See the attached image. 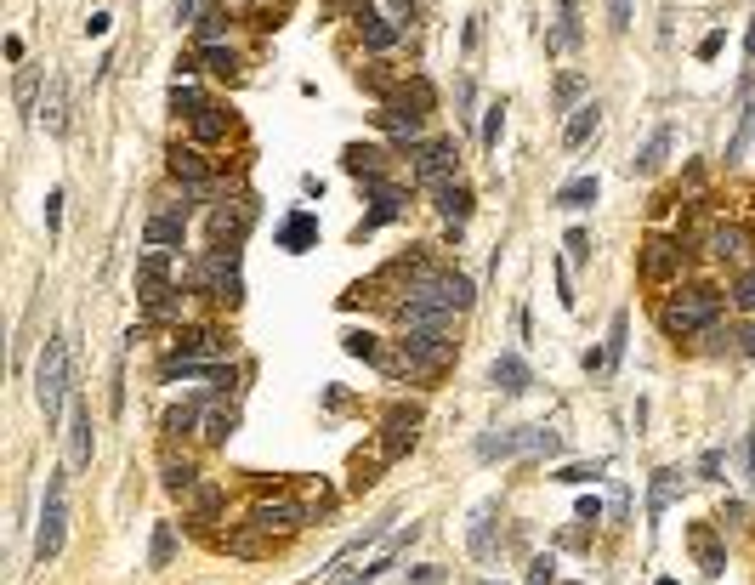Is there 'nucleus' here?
<instances>
[{"instance_id": "obj_1", "label": "nucleus", "mask_w": 755, "mask_h": 585, "mask_svg": "<svg viewBox=\"0 0 755 585\" xmlns=\"http://www.w3.org/2000/svg\"><path fill=\"white\" fill-rule=\"evenodd\" d=\"M460 307H472V279L466 273H426L404 290L398 319H404V330H421V324H449Z\"/></svg>"}, {"instance_id": "obj_2", "label": "nucleus", "mask_w": 755, "mask_h": 585, "mask_svg": "<svg viewBox=\"0 0 755 585\" xmlns=\"http://www.w3.org/2000/svg\"><path fill=\"white\" fill-rule=\"evenodd\" d=\"M460 341L443 330V324H421V330H404V358H387L381 370L392 375H443L455 364Z\"/></svg>"}, {"instance_id": "obj_3", "label": "nucleus", "mask_w": 755, "mask_h": 585, "mask_svg": "<svg viewBox=\"0 0 755 585\" xmlns=\"http://www.w3.org/2000/svg\"><path fill=\"white\" fill-rule=\"evenodd\" d=\"M716 319H721V296L710 290V284H693V290H682V296H670V302L659 307V324H665L670 336L710 330Z\"/></svg>"}, {"instance_id": "obj_4", "label": "nucleus", "mask_w": 755, "mask_h": 585, "mask_svg": "<svg viewBox=\"0 0 755 585\" xmlns=\"http://www.w3.org/2000/svg\"><path fill=\"white\" fill-rule=\"evenodd\" d=\"M35 398H40V409H46V421L63 415V398H69V336H52L46 347H40Z\"/></svg>"}, {"instance_id": "obj_5", "label": "nucleus", "mask_w": 755, "mask_h": 585, "mask_svg": "<svg viewBox=\"0 0 755 585\" xmlns=\"http://www.w3.org/2000/svg\"><path fill=\"white\" fill-rule=\"evenodd\" d=\"M69 534V495H63V472H46V500H40V529H35V563H57Z\"/></svg>"}, {"instance_id": "obj_6", "label": "nucleus", "mask_w": 755, "mask_h": 585, "mask_svg": "<svg viewBox=\"0 0 755 585\" xmlns=\"http://www.w3.org/2000/svg\"><path fill=\"white\" fill-rule=\"evenodd\" d=\"M199 284L211 290L216 302L239 307L245 302V284H239V245H216L205 262H199Z\"/></svg>"}, {"instance_id": "obj_7", "label": "nucleus", "mask_w": 755, "mask_h": 585, "mask_svg": "<svg viewBox=\"0 0 755 585\" xmlns=\"http://www.w3.org/2000/svg\"><path fill=\"white\" fill-rule=\"evenodd\" d=\"M409 160H415V177H421L426 188H443V182H455L460 148H455V137H438V142H421Z\"/></svg>"}, {"instance_id": "obj_8", "label": "nucleus", "mask_w": 755, "mask_h": 585, "mask_svg": "<svg viewBox=\"0 0 755 585\" xmlns=\"http://www.w3.org/2000/svg\"><path fill=\"white\" fill-rule=\"evenodd\" d=\"M415 426H421V404H392L381 421V461H404L415 449Z\"/></svg>"}, {"instance_id": "obj_9", "label": "nucleus", "mask_w": 755, "mask_h": 585, "mask_svg": "<svg viewBox=\"0 0 755 585\" xmlns=\"http://www.w3.org/2000/svg\"><path fill=\"white\" fill-rule=\"evenodd\" d=\"M250 523L267 529V534H296L301 523H307V506L290 500V495H262L256 500V512H250Z\"/></svg>"}, {"instance_id": "obj_10", "label": "nucleus", "mask_w": 755, "mask_h": 585, "mask_svg": "<svg viewBox=\"0 0 755 585\" xmlns=\"http://www.w3.org/2000/svg\"><path fill=\"white\" fill-rule=\"evenodd\" d=\"M233 341H222L216 330H182L171 347V358H165V370H182V364H205V358H228Z\"/></svg>"}, {"instance_id": "obj_11", "label": "nucleus", "mask_w": 755, "mask_h": 585, "mask_svg": "<svg viewBox=\"0 0 755 585\" xmlns=\"http://www.w3.org/2000/svg\"><path fill=\"white\" fill-rule=\"evenodd\" d=\"M676 273H682V239L653 233L648 245H642V279H648V284H670Z\"/></svg>"}, {"instance_id": "obj_12", "label": "nucleus", "mask_w": 755, "mask_h": 585, "mask_svg": "<svg viewBox=\"0 0 755 585\" xmlns=\"http://www.w3.org/2000/svg\"><path fill=\"white\" fill-rule=\"evenodd\" d=\"M375 125H381L392 142H404V148H421V114H415V108H404V103H381V108H375Z\"/></svg>"}, {"instance_id": "obj_13", "label": "nucleus", "mask_w": 755, "mask_h": 585, "mask_svg": "<svg viewBox=\"0 0 755 585\" xmlns=\"http://www.w3.org/2000/svg\"><path fill=\"white\" fill-rule=\"evenodd\" d=\"M369 194H375V211H369L364 222H358V239H364V233H375V228H387V222H398V216H404V194H398L392 182L369 177Z\"/></svg>"}, {"instance_id": "obj_14", "label": "nucleus", "mask_w": 755, "mask_h": 585, "mask_svg": "<svg viewBox=\"0 0 755 585\" xmlns=\"http://www.w3.org/2000/svg\"><path fill=\"white\" fill-rule=\"evenodd\" d=\"M687 540H693V557H699V574H704V580H721V574H727V551H721L716 529H710V523H693V529H687Z\"/></svg>"}, {"instance_id": "obj_15", "label": "nucleus", "mask_w": 755, "mask_h": 585, "mask_svg": "<svg viewBox=\"0 0 755 585\" xmlns=\"http://www.w3.org/2000/svg\"><path fill=\"white\" fill-rule=\"evenodd\" d=\"M250 205L245 199H233V205H216L211 211V239L216 245H239V239H245V228H250Z\"/></svg>"}, {"instance_id": "obj_16", "label": "nucleus", "mask_w": 755, "mask_h": 585, "mask_svg": "<svg viewBox=\"0 0 755 585\" xmlns=\"http://www.w3.org/2000/svg\"><path fill=\"white\" fill-rule=\"evenodd\" d=\"M40 125H46V131H52V137H63V131H69V86H63V74H52V80H46V97H40Z\"/></svg>"}, {"instance_id": "obj_17", "label": "nucleus", "mask_w": 755, "mask_h": 585, "mask_svg": "<svg viewBox=\"0 0 755 585\" xmlns=\"http://www.w3.org/2000/svg\"><path fill=\"white\" fill-rule=\"evenodd\" d=\"M216 546H222V551H233V557H267V551H273V534H267V529H256V523H239V529L216 534Z\"/></svg>"}, {"instance_id": "obj_18", "label": "nucleus", "mask_w": 755, "mask_h": 585, "mask_svg": "<svg viewBox=\"0 0 755 585\" xmlns=\"http://www.w3.org/2000/svg\"><path fill=\"white\" fill-rule=\"evenodd\" d=\"M580 40H585V29H580V6H574V0H557V23H551L545 46H551V52H574Z\"/></svg>"}, {"instance_id": "obj_19", "label": "nucleus", "mask_w": 755, "mask_h": 585, "mask_svg": "<svg viewBox=\"0 0 755 585\" xmlns=\"http://www.w3.org/2000/svg\"><path fill=\"white\" fill-rule=\"evenodd\" d=\"M91 466V409L74 404L69 409V472H86Z\"/></svg>"}, {"instance_id": "obj_20", "label": "nucleus", "mask_w": 755, "mask_h": 585, "mask_svg": "<svg viewBox=\"0 0 755 585\" xmlns=\"http://www.w3.org/2000/svg\"><path fill=\"white\" fill-rule=\"evenodd\" d=\"M358 29H364V46H369V52H392V46L404 40V23L387 18V12H364V18H358Z\"/></svg>"}, {"instance_id": "obj_21", "label": "nucleus", "mask_w": 755, "mask_h": 585, "mask_svg": "<svg viewBox=\"0 0 755 585\" xmlns=\"http://www.w3.org/2000/svg\"><path fill=\"white\" fill-rule=\"evenodd\" d=\"M489 381H494L500 392H506V398H517V392H528V387H534V375H528V364H523L517 353H500V358H494Z\"/></svg>"}, {"instance_id": "obj_22", "label": "nucleus", "mask_w": 755, "mask_h": 585, "mask_svg": "<svg viewBox=\"0 0 755 585\" xmlns=\"http://www.w3.org/2000/svg\"><path fill=\"white\" fill-rule=\"evenodd\" d=\"M494 512H500V506L483 500V506L472 512V529H466V546H472V557H483V563L494 557Z\"/></svg>"}, {"instance_id": "obj_23", "label": "nucleus", "mask_w": 755, "mask_h": 585, "mask_svg": "<svg viewBox=\"0 0 755 585\" xmlns=\"http://www.w3.org/2000/svg\"><path fill=\"white\" fill-rule=\"evenodd\" d=\"M313 245H318V216H313V211L284 216V228H279V250H313Z\"/></svg>"}, {"instance_id": "obj_24", "label": "nucleus", "mask_w": 755, "mask_h": 585, "mask_svg": "<svg viewBox=\"0 0 755 585\" xmlns=\"http://www.w3.org/2000/svg\"><path fill=\"white\" fill-rule=\"evenodd\" d=\"M171 171L188 182V188H205V182H211V160H205L199 148H182V142L171 148Z\"/></svg>"}, {"instance_id": "obj_25", "label": "nucleus", "mask_w": 755, "mask_h": 585, "mask_svg": "<svg viewBox=\"0 0 755 585\" xmlns=\"http://www.w3.org/2000/svg\"><path fill=\"white\" fill-rule=\"evenodd\" d=\"M665 154H670V125H659L642 148H636V160H631V177H653L659 165H665Z\"/></svg>"}, {"instance_id": "obj_26", "label": "nucleus", "mask_w": 755, "mask_h": 585, "mask_svg": "<svg viewBox=\"0 0 755 585\" xmlns=\"http://www.w3.org/2000/svg\"><path fill=\"white\" fill-rule=\"evenodd\" d=\"M432 194H438V216L443 222H466V216H472V188H466V182H443V188H432Z\"/></svg>"}, {"instance_id": "obj_27", "label": "nucleus", "mask_w": 755, "mask_h": 585, "mask_svg": "<svg viewBox=\"0 0 755 585\" xmlns=\"http://www.w3.org/2000/svg\"><path fill=\"white\" fill-rule=\"evenodd\" d=\"M506 455H523V426H506V432L477 438V461H506Z\"/></svg>"}, {"instance_id": "obj_28", "label": "nucleus", "mask_w": 755, "mask_h": 585, "mask_svg": "<svg viewBox=\"0 0 755 585\" xmlns=\"http://www.w3.org/2000/svg\"><path fill=\"white\" fill-rule=\"evenodd\" d=\"M597 131H602V108L597 103H580V108H574V120H568V131H562V142H568V148H585Z\"/></svg>"}, {"instance_id": "obj_29", "label": "nucleus", "mask_w": 755, "mask_h": 585, "mask_svg": "<svg viewBox=\"0 0 755 585\" xmlns=\"http://www.w3.org/2000/svg\"><path fill=\"white\" fill-rule=\"evenodd\" d=\"M682 495V472L676 466H665V472H653V489H648V517H665L670 500Z\"/></svg>"}, {"instance_id": "obj_30", "label": "nucleus", "mask_w": 755, "mask_h": 585, "mask_svg": "<svg viewBox=\"0 0 755 585\" xmlns=\"http://www.w3.org/2000/svg\"><path fill=\"white\" fill-rule=\"evenodd\" d=\"M188 125H194V142H222V137H228V108L205 103V108L188 114Z\"/></svg>"}, {"instance_id": "obj_31", "label": "nucleus", "mask_w": 755, "mask_h": 585, "mask_svg": "<svg viewBox=\"0 0 755 585\" xmlns=\"http://www.w3.org/2000/svg\"><path fill=\"white\" fill-rule=\"evenodd\" d=\"M387 568H398V551H392V546L381 551L375 563H364V568H341V574H330V585H375Z\"/></svg>"}, {"instance_id": "obj_32", "label": "nucleus", "mask_w": 755, "mask_h": 585, "mask_svg": "<svg viewBox=\"0 0 755 585\" xmlns=\"http://www.w3.org/2000/svg\"><path fill=\"white\" fill-rule=\"evenodd\" d=\"M142 239H148V245H182V239H188V222H182V211L148 216V228H142Z\"/></svg>"}, {"instance_id": "obj_33", "label": "nucleus", "mask_w": 755, "mask_h": 585, "mask_svg": "<svg viewBox=\"0 0 755 585\" xmlns=\"http://www.w3.org/2000/svg\"><path fill=\"white\" fill-rule=\"evenodd\" d=\"M341 160H347V171L352 177H381V171H387V154H381V148H364V142H352V148H341Z\"/></svg>"}, {"instance_id": "obj_34", "label": "nucleus", "mask_w": 755, "mask_h": 585, "mask_svg": "<svg viewBox=\"0 0 755 585\" xmlns=\"http://www.w3.org/2000/svg\"><path fill=\"white\" fill-rule=\"evenodd\" d=\"M165 279H171V256H165V250H142L137 256V290H159Z\"/></svg>"}, {"instance_id": "obj_35", "label": "nucleus", "mask_w": 755, "mask_h": 585, "mask_svg": "<svg viewBox=\"0 0 755 585\" xmlns=\"http://www.w3.org/2000/svg\"><path fill=\"white\" fill-rule=\"evenodd\" d=\"M233 421H239V415H233L228 404H211L205 415H199V438H205V444H228Z\"/></svg>"}, {"instance_id": "obj_36", "label": "nucleus", "mask_w": 755, "mask_h": 585, "mask_svg": "<svg viewBox=\"0 0 755 585\" xmlns=\"http://www.w3.org/2000/svg\"><path fill=\"white\" fill-rule=\"evenodd\" d=\"M188 506H194V523H216V517H222V489H216V483H194V489H188Z\"/></svg>"}, {"instance_id": "obj_37", "label": "nucleus", "mask_w": 755, "mask_h": 585, "mask_svg": "<svg viewBox=\"0 0 755 585\" xmlns=\"http://www.w3.org/2000/svg\"><path fill=\"white\" fill-rule=\"evenodd\" d=\"M557 205L562 211H585V205H597V177H574L557 188Z\"/></svg>"}, {"instance_id": "obj_38", "label": "nucleus", "mask_w": 755, "mask_h": 585, "mask_svg": "<svg viewBox=\"0 0 755 585\" xmlns=\"http://www.w3.org/2000/svg\"><path fill=\"white\" fill-rule=\"evenodd\" d=\"M176 557V523H154V540H148V568H171Z\"/></svg>"}, {"instance_id": "obj_39", "label": "nucleus", "mask_w": 755, "mask_h": 585, "mask_svg": "<svg viewBox=\"0 0 755 585\" xmlns=\"http://www.w3.org/2000/svg\"><path fill=\"white\" fill-rule=\"evenodd\" d=\"M523 455H562V432H551V426H523Z\"/></svg>"}, {"instance_id": "obj_40", "label": "nucleus", "mask_w": 755, "mask_h": 585, "mask_svg": "<svg viewBox=\"0 0 755 585\" xmlns=\"http://www.w3.org/2000/svg\"><path fill=\"white\" fill-rule=\"evenodd\" d=\"M704 245H710V256H721V262H738V256H744V233L738 228H710Z\"/></svg>"}, {"instance_id": "obj_41", "label": "nucleus", "mask_w": 755, "mask_h": 585, "mask_svg": "<svg viewBox=\"0 0 755 585\" xmlns=\"http://www.w3.org/2000/svg\"><path fill=\"white\" fill-rule=\"evenodd\" d=\"M341 347H347L352 358H364V364H387V353H381V341L369 336V330H347V336H341Z\"/></svg>"}, {"instance_id": "obj_42", "label": "nucleus", "mask_w": 755, "mask_h": 585, "mask_svg": "<svg viewBox=\"0 0 755 585\" xmlns=\"http://www.w3.org/2000/svg\"><path fill=\"white\" fill-rule=\"evenodd\" d=\"M364 86L375 91V97H398V91H404V74L387 69V63H375V69H364Z\"/></svg>"}, {"instance_id": "obj_43", "label": "nucleus", "mask_w": 755, "mask_h": 585, "mask_svg": "<svg viewBox=\"0 0 755 585\" xmlns=\"http://www.w3.org/2000/svg\"><path fill=\"white\" fill-rule=\"evenodd\" d=\"M159 426H165V438H182V432H199V409H194V404H171Z\"/></svg>"}, {"instance_id": "obj_44", "label": "nucleus", "mask_w": 755, "mask_h": 585, "mask_svg": "<svg viewBox=\"0 0 755 585\" xmlns=\"http://www.w3.org/2000/svg\"><path fill=\"white\" fill-rule=\"evenodd\" d=\"M398 103L415 108V114H432V103H438V91L426 86V80H404V91H398Z\"/></svg>"}, {"instance_id": "obj_45", "label": "nucleus", "mask_w": 755, "mask_h": 585, "mask_svg": "<svg viewBox=\"0 0 755 585\" xmlns=\"http://www.w3.org/2000/svg\"><path fill=\"white\" fill-rule=\"evenodd\" d=\"M194 483H199L194 461H165V489H171V495H188Z\"/></svg>"}, {"instance_id": "obj_46", "label": "nucleus", "mask_w": 755, "mask_h": 585, "mask_svg": "<svg viewBox=\"0 0 755 585\" xmlns=\"http://www.w3.org/2000/svg\"><path fill=\"white\" fill-rule=\"evenodd\" d=\"M199 69H211V74H233V69H239V57H233L228 46H199Z\"/></svg>"}, {"instance_id": "obj_47", "label": "nucleus", "mask_w": 755, "mask_h": 585, "mask_svg": "<svg viewBox=\"0 0 755 585\" xmlns=\"http://www.w3.org/2000/svg\"><path fill=\"white\" fill-rule=\"evenodd\" d=\"M171 108H176V114H194V108H205V97H199V86L176 80V86H171Z\"/></svg>"}, {"instance_id": "obj_48", "label": "nucleus", "mask_w": 755, "mask_h": 585, "mask_svg": "<svg viewBox=\"0 0 755 585\" xmlns=\"http://www.w3.org/2000/svg\"><path fill=\"white\" fill-rule=\"evenodd\" d=\"M602 472H608V461H585V466H562L557 483H597Z\"/></svg>"}, {"instance_id": "obj_49", "label": "nucleus", "mask_w": 755, "mask_h": 585, "mask_svg": "<svg viewBox=\"0 0 755 585\" xmlns=\"http://www.w3.org/2000/svg\"><path fill=\"white\" fill-rule=\"evenodd\" d=\"M562 245H568V262H591V233H585V228H568Z\"/></svg>"}, {"instance_id": "obj_50", "label": "nucleus", "mask_w": 755, "mask_h": 585, "mask_svg": "<svg viewBox=\"0 0 755 585\" xmlns=\"http://www.w3.org/2000/svg\"><path fill=\"white\" fill-rule=\"evenodd\" d=\"M500 131H506V108L494 103L489 114H483V148H494V142H500Z\"/></svg>"}, {"instance_id": "obj_51", "label": "nucleus", "mask_w": 755, "mask_h": 585, "mask_svg": "<svg viewBox=\"0 0 755 585\" xmlns=\"http://www.w3.org/2000/svg\"><path fill=\"white\" fill-rule=\"evenodd\" d=\"M733 302L744 307V313H755V267H750V273H738V284H733Z\"/></svg>"}, {"instance_id": "obj_52", "label": "nucleus", "mask_w": 755, "mask_h": 585, "mask_svg": "<svg viewBox=\"0 0 755 585\" xmlns=\"http://www.w3.org/2000/svg\"><path fill=\"white\" fill-rule=\"evenodd\" d=\"M528 585H557V563H551V557H534V563H528Z\"/></svg>"}, {"instance_id": "obj_53", "label": "nucleus", "mask_w": 755, "mask_h": 585, "mask_svg": "<svg viewBox=\"0 0 755 585\" xmlns=\"http://www.w3.org/2000/svg\"><path fill=\"white\" fill-rule=\"evenodd\" d=\"M57 228H63V188L46 194V233H57Z\"/></svg>"}, {"instance_id": "obj_54", "label": "nucleus", "mask_w": 755, "mask_h": 585, "mask_svg": "<svg viewBox=\"0 0 755 585\" xmlns=\"http://www.w3.org/2000/svg\"><path fill=\"white\" fill-rule=\"evenodd\" d=\"M199 40H205V46L222 40V12H205V18H199Z\"/></svg>"}, {"instance_id": "obj_55", "label": "nucleus", "mask_w": 755, "mask_h": 585, "mask_svg": "<svg viewBox=\"0 0 755 585\" xmlns=\"http://www.w3.org/2000/svg\"><path fill=\"white\" fill-rule=\"evenodd\" d=\"M35 86H40V69H23V74H18V103H23V108L35 103Z\"/></svg>"}, {"instance_id": "obj_56", "label": "nucleus", "mask_w": 755, "mask_h": 585, "mask_svg": "<svg viewBox=\"0 0 755 585\" xmlns=\"http://www.w3.org/2000/svg\"><path fill=\"white\" fill-rule=\"evenodd\" d=\"M608 18H614V29L625 35V29H631V0H608Z\"/></svg>"}, {"instance_id": "obj_57", "label": "nucleus", "mask_w": 755, "mask_h": 585, "mask_svg": "<svg viewBox=\"0 0 755 585\" xmlns=\"http://www.w3.org/2000/svg\"><path fill=\"white\" fill-rule=\"evenodd\" d=\"M580 86H585L580 74H562V80H557V103H574V97H580Z\"/></svg>"}, {"instance_id": "obj_58", "label": "nucleus", "mask_w": 755, "mask_h": 585, "mask_svg": "<svg viewBox=\"0 0 755 585\" xmlns=\"http://www.w3.org/2000/svg\"><path fill=\"white\" fill-rule=\"evenodd\" d=\"M409 585H443V568L438 563H421L415 574H409Z\"/></svg>"}, {"instance_id": "obj_59", "label": "nucleus", "mask_w": 755, "mask_h": 585, "mask_svg": "<svg viewBox=\"0 0 755 585\" xmlns=\"http://www.w3.org/2000/svg\"><path fill=\"white\" fill-rule=\"evenodd\" d=\"M597 517H602V500L585 495V500H580V523H597Z\"/></svg>"}, {"instance_id": "obj_60", "label": "nucleus", "mask_w": 755, "mask_h": 585, "mask_svg": "<svg viewBox=\"0 0 755 585\" xmlns=\"http://www.w3.org/2000/svg\"><path fill=\"white\" fill-rule=\"evenodd\" d=\"M108 23H114L108 12H91V18H86V35H108Z\"/></svg>"}, {"instance_id": "obj_61", "label": "nucleus", "mask_w": 755, "mask_h": 585, "mask_svg": "<svg viewBox=\"0 0 755 585\" xmlns=\"http://www.w3.org/2000/svg\"><path fill=\"white\" fill-rule=\"evenodd\" d=\"M738 341H744V353L755 358V324H750V330H744V336H738Z\"/></svg>"}, {"instance_id": "obj_62", "label": "nucleus", "mask_w": 755, "mask_h": 585, "mask_svg": "<svg viewBox=\"0 0 755 585\" xmlns=\"http://www.w3.org/2000/svg\"><path fill=\"white\" fill-rule=\"evenodd\" d=\"M744 40H750V52H755V18H750V35H744Z\"/></svg>"}, {"instance_id": "obj_63", "label": "nucleus", "mask_w": 755, "mask_h": 585, "mask_svg": "<svg viewBox=\"0 0 755 585\" xmlns=\"http://www.w3.org/2000/svg\"><path fill=\"white\" fill-rule=\"evenodd\" d=\"M477 585H506V580H477Z\"/></svg>"}, {"instance_id": "obj_64", "label": "nucleus", "mask_w": 755, "mask_h": 585, "mask_svg": "<svg viewBox=\"0 0 755 585\" xmlns=\"http://www.w3.org/2000/svg\"><path fill=\"white\" fill-rule=\"evenodd\" d=\"M568 585H580V580H568Z\"/></svg>"}]
</instances>
